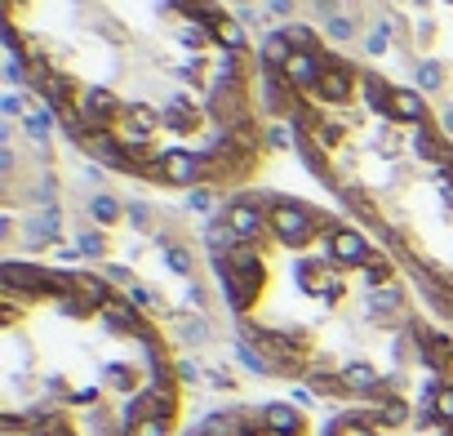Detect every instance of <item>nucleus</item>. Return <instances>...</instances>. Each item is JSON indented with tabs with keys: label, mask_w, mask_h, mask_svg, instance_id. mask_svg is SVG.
Returning <instances> with one entry per match:
<instances>
[{
	"label": "nucleus",
	"mask_w": 453,
	"mask_h": 436,
	"mask_svg": "<svg viewBox=\"0 0 453 436\" xmlns=\"http://www.w3.org/2000/svg\"><path fill=\"white\" fill-rule=\"evenodd\" d=\"M5 436H173L182 361L103 272L0 263Z\"/></svg>",
	"instance_id": "nucleus-1"
},
{
	"label": "nucleus",
	"mask_w": 453,
	"mask_h": 436,
	"mask_svg": "<svg viewBox=\"0 0 453 436\" xmlns=\"http://www.w3.org/2000/svg\"><path fill=\"white\" fill-rule=\"evenodd\" d=\"M453 383V374H431L422 392L369 401L334 414L320 436H453V423L440 414V396Z\"/></svg>",
	"instance_id": "nucleus-2"
},
{
	"label": "nucleus",
	"mask_w": 453,
	"mask_h": 436,
	"mask_svg": "<svg viewBox=\"0 0 453 436\" xmlns=\"http://www.w3.org/2000/svg\"><path fill=\"white\" fill-rule=\"evenodd\" d=\"M182 436H311V423L294 401H267V405L213 409Z\"/></svg>",
	"instance_id": "nucleus-3"
},
{
	"label": "nucleus",
	"mask_w": 453,
	"mask_h": 436,
	"mask_svg": "<svg viewBox=\"0 0 453 436\" xmlns=\"http://www.w3.org/2000/svg\"><path fill=\"white\" fill-rule=\"evenodd\" d=\"M147 178L156 183H178V187H200L213 178V160L209 156H196V152H169V156H156Z\"/></svg>",
	"instance_id": "nucleus-4"
},
{
	"label": "nucleus",
	"mask_w": 453,
	"mask_h": 436,
	"mask_svg": "<svg viewBox=\"0 0 453 436\" xmlns=\"http://www.w3.org/2000/svg\"><path fill=\"white\" fill-rule=\"evenodd\" d=\"M356 85H360V72H351L342 58H329V67H325V76H320V85H316V103H334V107H342V103H351V94H356Z\"/></svg>",
	"instance_id": "nucleus-5"
},
{
	"label": "nucleus",
	"mask_w": 453,
	"mask_h": 436,
	"mask_svg": "<svg viewBox=\"0 0 453 436\" xmlns=\"http://www.w3.org/2000/svg\"><path fill=\"white\" fill-rule=\"evenodd\" d=\"M329 58H334V54H294L289 67H285V81H289L298 94H316V85H320Z\"/></svg>",
	"instance_id": "nucleus-6"
},
{
	"label": "nucleus",
	"mask_w": 453,
	"mask_h": 436,
	"mask_svg": "<svg viewBox=\"0 0 453 436\" xmlns=\"http://www.w3.org/2000/svg\"><path fill=\"white\" fill-rule=\"evenodd\" d=\"M426 121V98L418 85H395L391 90V125H418Z\"/></svg>",
	"instance_id": "nucleus-7"
},
{
	"label": "nucleus",
	"mask_w": 453,
	"mask_h": 436,
	"mask_svg": "<svg viewBox=\"0 0 453 436\" xmlns=\"http://www.w3.org/2000/svg\"><path fill=\"white\" fill-rule=\"evenodd\" d=\"M111 112H116V98L107 90H81V116L89 129H107Z\"/></svg>",
	"instance_id": "nucleus-8"
},
{
	"label": "nucleus",
	"mask_w": 453,
	"mask_h": 436,
	"mask_svg": "<svg viewBox=\"0 0 453 436\" xmlns=\"http://www.w3.org/2000/svg\"><path fill=\"white\" fill-rule=\"evenodd\" d=\"M289 58H294V45H289V36H285V32L263 36V45H258V67H263V72H285V67H289Z\"/></svg>",
	"instance_id": "nucleus-9"
},
{
	"label": "nucleus",
	"mask_w": 453,
	"mask_h": 436,
	"mask_svg": "<svg viewBox=\"0 0 453 436\" xmlns=\"http://www.w3.org/2000/svg\"><path fill=\"white\" fill-rule=\"evenodd\" d=\"M360 90H365V103H369L378 116L391 121V90H395V85H387V81L373 76V72H360Z\"/></svg>",
	"instance_id": "nucleus-10"
},
{
	"label": "nucleus",
	"mask_w": 453,
	"mask_h": 436,
	"mask_svg": "<svg viewBox=\"0 0 453 436\" xmlns=\"http://www.w3.org/2000/svg\"><path fill=\"white\" fill-rule=\"evenodd\" d=\"M89 214H94V223H98V228H111L125 209H120V200H116L111 191H98V196L89 200Z\"/></svg>",
	"instance_id": "nucleus-11"
},
{
	"label": "nucleus",
	"mask_w": 453,
	"mask_h": 436,
	"mask_svg": "<svg viewBox=\"0 0 453 436\" xmlns=\"http://www.w3.org/2000/svg\"><path fill=\"white\" fill-rule=\"evenodd\" d=\"M213 41L222 45V54H241V50H245V23H241V19H226V23L213 32Z\"/></svg>",
	"instance_id": "nucleus-12"
},
{
	"label": "nucleus",
	"mask_w": 453,
	"mask_h": 436,
	"mask_svg": "<svg viewBox=\"0 0 453 436\" xmlns=\"http://www.w3.org/2000/svg\"><path fill=\"white\" fill-rule=\"evenodd\" d=\"M285 36H289L294 54H325V50H320V36H316L311 27H303V23H285Z\"/></svg>",
	"instance_id": "nucleus-13"
},
{
	"label": "nucleus",
	"mask_w": 453,
	"mask_h": 436,
	"mask_svg": "<svg viewBox=\"0 0 453 436\" xmlns=\"http://www.w3.org/2000/svg\"><path fill=\"white\" fill-rule=\"evenodd\" d=\"M267 143H272V147H280V152H289V147H298V143H303V134H298V125H294V121H276V125H267Z\"/></svg>",
	"instance_id": "nucleus-14"
},
{
	"label": "nucleus",
	"mask_w": 453,
	"mask_h": 436,
	"mask_svg": "<svg viewBox=\"0 0 453 436\" xmlns=\"http://www.w3.org/2000/svg\"><path fill=\"white\" fill-rule=\"evenodd\" d=\"M165 263H169V272H178V276H191V268H196V254H191L187 245H173V241H165Z\"/></svg>",
	"instance_id": "nucleus-15"
},
{
	"label": "nucleus",
	"mask_w": 453,
	"mask_h": 436,
	"mask_svg": "<svg viewBox=\"0 0 453 436\" xmlns=\"http://www.w3.org/2000/svg\"><path fill=\"white\" fill-rule=\"evenodd\" d=\"M413 76H418V90H444V67L431 63V58H422Z\"/></svg>",
	"instance_id": "nucleus-16"
},
{
	"label": "nucleus",
	"mask_w": 453,
	"mask_h": 436,
	"mask_svg": "<svg viewBox=\"0 0 453 436\" xmlns=\"http://www.w3.org/2000/svg\"><path fill=\"white\" fill-rule=\"evenodd\" d=\"M23 129H27L32 143H45V138H50V112H36V107H32V112L23 116Z\"/></svg>",
	"instance_id": "nucleus-17"
},
{
	"label": "nucleus",
	"mask_w": 453,
	"mask_h": 436,
	"mask_svg": "<svg viewBox=\"0 0 453 436\" xmlns=\"http://www.w3.org/2000/svg\"><path fill=\"white\" fill-rule=\"evenodd\" d=\"M325 27H329V41H338V45L356 41V19H347V14H334Z\"/></svg>",
	"instance_id": "nucleus-18"
},
{
	"label": "nucleus",
	"mask_w": 453,
	"mask_h": 436,
	"mask_svg": "<svg viewBox=\"0 0 453 436\" xmlns=\"http://www.w3.org/2000/svg\"><path fill=\"white\" fill-rule=\"evenodd\" d=\"M81 254H89V259H103L107 254V241H103V232H81Z\"/></svg>",
	"instance_id": "nucleus-19"
},
{
	"label": "nucleus",
	"mask_w": 453,
	"mask_h": 436,
	"mask_svg": "<svg viewBox=\"0 0 453 436\" xmlns=\"http://www.w3.org/2000/svg\"><path fill=\"white\" fill-rule=\"evenodd\" d=\"M187 205H191V209H200V214H213V191H209V187L200 183V187H191Z\"/></svg>",
	"instance_id": "nucleus-20"
},
{
	"label": "nucleus",
	"mask_w": 453,
	"mask_h": 436,
	"mask_svg": "<svg viewBox=\"0 0 453 436\" xmlns=\"http://www.w3.org/2000/svg\"><path fill=\"white\" fill-rule=\"evenodd\" d=\"M125 218L134 228H147L151 223V205H142V200H134V205H125Z\"/></svg>",
	"instance_id": "nucleus-21"
},
{
	"label": "nucleus",
	"mask_w": 453,
	"mask_h": 436,
	"mask_svg": "<svg viewBox=\"0 0 453 436\" xmlns=\"http://www.w3.org/2000/svg\"><path fill=\"white\" fill-rule=\"evenodd\" d=\"M387 36H391V32H382V27H378V32L365 41V50H369V54H387Z\"/></svg>",
	"instance_id": "nucleus-22"
},
{
	"label": "nucleus",
	"mask_w": 453,
	"mask_h": 436,
	"mask_svg": "<svg viewBox=\"0 0 453 436\" xmlns=\"http://www.w3.org/2000/svg\"><path fill=\"white\" fill-rule=\"evenodd\" d=\"M0 107H5V116H27V112H23V98H19V94H10V98L0 103Z\"/></svg>",
	"instance_id": "nucleus-23"
},
{
	"label": "nucleus",
	"mask_w": 453,
	"mask_h": 436,
	"mask_svg": "<svg viewBox=\"0 0 453 436\" xmlns=\"http://www.w3.org/2000/svg\"><path fill=\"white\" fill-rule=\"evenodd\" d=\"M0 169H5V178L14 174V152L10 147H0Z\"/></svg>",
	"instance_id": "nucleus-24"
},
{
	"label": "nucleus",
	"mask_w": 453,
	"mask_h": 436,
	"mask_svg": "<svg viewBox=\"0 0 453 436\" xmlns=\"http://www.w3.org/2000/svg\"><path fill=\"white\" fill-rule=\"evenodd\" d=\"M272 14H280V19H289V14H294V0H272Z\"/></svg>",
	"instance_id": "nucleus-25"
},
{
	"label": "nucleus",
	"mask_w": 453,
	"mask_h": 436,
	"mask_svg": "<svg viewBox=\"0 0 453 436\" xmlns=\"http://www.w3.org/2000/svg\"><path fill=\"white\" fill-rule=\"evenodd\" d=\"M440 121H444V134H453V107H444V112H440Z\"/></svg>",
	"instance_id": "nucleus-26"
},
{
	"label": "nucleus",
	"mask_w": 453,
	"mask_h": 436,
	"mask_svg": "<svg viewBox=\"0 0 453 436\" xmlns=\"http://www.w3.org/2000/svg\"><path fill=\"white\" fill-rule=\"evenodd\" d=\"M449 5H453V0H449Z\"/></svg>",
	"instance_id": "nucleus-27"
}]
</instances>
